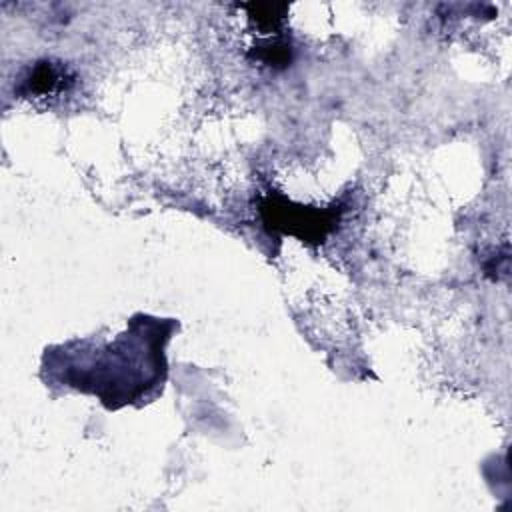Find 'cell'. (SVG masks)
<instances>
[{
	"label": "cell",
	"instance_id": "6da1fadb",
	"mask_svg": "<svg viewBox=\"0 0 512 512\" xmlns=\"http://www.w3.org/2000/svg\"><path fill=\"white\" fill-rule=\"evenodd\" d=\"M262 212L266 216V222L272 224L274 228H282L284 232L296 234L302 240L322 242L324 236L338 222L340 208H336V210L334 208L314 210V208H304V206L288 208V204L278 206L276 202H272V204H266Z\"/></svg>",
	"mask_w": 512,
	"mask_h": 512
},
{
	"label": "cell",
	"instance_id": "7a4b0ae2",
	"mask_svg": "<svg viewBox=\"0 0 512 512\" xmlns=\"http://www.w3.org/2000/svg\"><path fill=\"white\" fill-rule=\"evenodd\" d=\"M76 82V74L58 60H40L24 72L16 88L18 96L28 98H58Z\"/></svg>",
	"mask_w": 512,
	"mask_h": 512
}]
</instances>
